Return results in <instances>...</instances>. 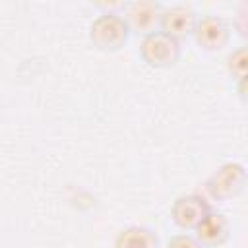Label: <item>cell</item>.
Segmentation results:
<instances>
[{
  "instance_id": "cell-11",
  "label": "cell",
  "mask_w": 248,
  "mask_h": 248,
  "mask_svg": "<svg viewBox=\"0 0 248 248\" xmlns=\"http://www.w3.org/2000/svg\"><path fill=\"white\" fill-rule=\"evenodd\" d=\"M167 248H202V244L188 234H176L167 242Z\"/></svg>"
},
{
  "instance_id": "cell-8",
  "label": "cell",
  "mask_w": 248,
  "mask_h": 248,
  "mask_svg": "<svg viewBox=\"0 0 248 248\" xmlns=\"http://www.w3.org/2000/svg\"><path fill=\"white\" fill-rule=\"evenodd\" d=\"M194 231H196V240L202 246H219L229 236V221L223 213L209 211Z\"/></svg>"
},
{
  "instance_id": "cell-9",
  "label": "cell",
  "mask_w": 248,
  "mask_h": 248,
  "mask_svg": "<svg viewBox=\"0 0 248 248\" xmlns=\"http://www.w3.org/2000/svg\"><path fill=\"white\" fill-rule=\"evenodd\" d=\"M114 248H159V238L151 229L136 225L118 232Z\"/></svg>"
},
{
  "instance_id": "cell-3",
  "label": "cell",
  "mask_w": 248,
  "mask_h": 248,
  "mask_svg": "<svg viewBox=\"0 0 248 248\" xmlns=\"http://www.w3.org/2000/svg\"><path fill=\"white\" fill-rule=\"evenodd\" d=\"M244 182H246L244 167L240 163H227V165L219 167L217 172L209 178L207 190L211 192L213 198L227 200V198L240 194V190L244 188Z\"/></svg>"
},
{
  "instance_id": "cell-12",
  "label": "cell",
  "mask_w": 248,
  "mask_h": 248,
  "mask_svg": "<svg viewBox=\"0 0 248 248\" xmlns=\"http://www.w3.org/2000/svg\"><path fill=\"white\" fill-rule=\"evenodd\" d=\"M238 93H240V97H242V99H246V79L238 81Z\"/></svg>"
},
{
  "instance_id": "cell-10",
  "label": "cell",
  "mask_w": 248,
  "mask_h": 248,
  "mask_svg": "<svg viewBox=\"0 0 248 248\" xmlns=\"http://www.w3.org/2000/svg\"><path fill=\"white\" fill-rule=\"evenodd\" d=\"M246 68H248V52H246V46H238V48H234L229 54V58H227V70L232 76V79L242 81V79H246Z\"/></svg>"
},
{
  "instance_id": "cell-5",
  "label": "cell",
  "mask_w": 248,
  "mask_h": 248,
  "mask_svg": "<svg viewBox=\"0 0 248 248\" xmlns=\"http://www.w3.org/2000/svg\"><path fill=\"white\" fill-rule=\"evenodd\" d=\"M161 6L157 2H132L128 6V14H126V23L130 27V31L141 33L143 37L149 33H155L159 21H161Z\"/></svg>"
},
{
  "instance_id": "cell-2",
  "label": "cell",
  "mask_w": 248,
  "mask_h": 248,
  "mask_svg": "<svg viewBox=\"0 0 248 248\" xmlns=\"http://www.w3.org/2000/svg\"><path fill=\"white\" fill-rule=\"evenodd\" d=\"M141 56L153 68H169L174 66L180 56V45L176 39L165 35L163 31H155L143 37L141 41Z\"/></svg>"
},
{
  "instance_id": "cell-1",
  "label": "cell",
  "mask_w": 248,
  "mask_h": 248,
  "mask_svg": "<svg viewBox=\"0 0 248 248\" xmlns=\"http://www.w3.org/2000/svg\"><path fill=\"white\" fill-rule=\"evenodd\" d=\"M128 37H130V27L126 19L112 12L99 16L89 27V39L93 46L99 50H107V52L118 50L126 45Z\"/></svg>"
},
{
  "instance_id": "cell-7",
  "label": "cell",
  "mask_w": 248,
  "mask_h": 248,
  "mask_svg": "<svg viewBox=\"0 0 248 248\" xmlns=\"http://www.w3.org/2000/svg\"><path fill=\"white\" fill-rule=\"evenodd\" d=\"M194 35L198 45L205 50H221L229 43V27L217 16H205L198 19Z\"/></svg>"
},
{
  "instance_id": "cell-6",
  "label": "cell",
  "mask_w": 248,
  "mask_h": 248,
  "mask_svg": "<svg viewBox=\"0 0 248 248\" xmlns=\"http://www.w3.org/2000/svg\"><path fill=\"white\" fill-rule=\"evenodd\" d=\"M209 203L200 196H182L172 203V221L180 229H196L200 221L209 213Z\"/></svg>"
},
{
  "instance_id": "cell-4",
  "label": "cell",
  "mask_w": 248,
  "mask_h": 248,
  "mask_svg": "<svg viewBox=\"0 0 248 248\" xmlns=\"http://www.w3.org/2000/svg\"><path fill=\"white\" fill-rule=\"evenodd\" d=\"M196 14L194 10L186 8V6H170V8H165L161 12V31L176 41L188 37L194 33L196 29Z\"/></svg>"
}]
</instances>
